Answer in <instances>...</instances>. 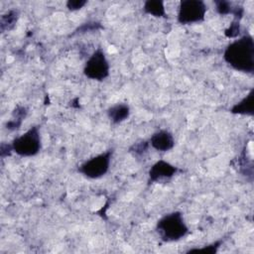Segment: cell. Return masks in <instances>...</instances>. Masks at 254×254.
<instances>
[{
    "mask_svg": "<svg viewBox=\"0 0 254 254\" xmlns=\"http://www.w3.org/2000/svg\"><path fill=\"white\" fill-rule=\"evenodd\" d=\"M11 144L13 151L21 157L36 156L42 148L39 126H32L25 133L16 137Z\"/></svg>",
    "mask_w": 254,
    "mask_h": 254,
    "instance_id": "obj_3",
    "label": "cell"
},
{
    "mask_svg": "<svg viewBox=\"0 0 254 254\" xmlns=\"http://www.w3.org/2000/svg\"><path fill=\"white\" fill-rule=\"evenodd\" d=\"M86 3L85 0H68L66 2V8L69 11H76L81 9Z\"/></svg>",
    "mask_w": 254,
    "mask_h": 254,
    "instance_id": "obj_18",
    "label": "cell"
},
{
    "mask_svg": "<svg viewBox=\"0 0 254 254\" xmlns=\"http://www.w3.org/2000/svg\"><path fill=\"white\" fill-rule=\"evenodd\" d=\"M223 60L233 69L245 73L254 71V40L244 35L230 43L223 53Z\"/></svg>",
    "mask_w": 254,
    "mask_h": 254,
    "instance_id": "obj_1",
    "label": "cell"
},
{
    "mask_svg": "<svg viewBox=\"0 0 254 254\" xmlns=\"http://www.w3.org/2000/svg\"><path fill=\"white\" fill-rule=\"evenodd\" d=\"M144 13L148 15H152L154 17H167L165 4L161 0H148L144 3L143 6Z\"/></svg>",
    "mask_w": 254,
    "mask_h": 254,
    "instance_id": "obj_11",
    "label": "cell"
},
{
    "mask_svg": "<svg viewBox=\"0 0 254 254\" xmlns=\"http://www.w3.org/2000/svg\"><path fill=\"white\" fill-rule=\"evenodd\" d=\"M156 230L165 242H174L185 237L189 232L183 213L173 211L161 217L156 225Z\"/></svg>",
    "mask_w": 254,
    "mask_h": 254,
    "instance_id": "obj_2",
    "label": "cell"
},
{
    "mask_svg": "<svg viewBox=\"0 0 254 254\" xmlns=\"http://www.w3.org/2000/svg\"><path fill=\"white\" fill-rule=\"evenodd\" d=\"M149 143L152 148L159 152H168L174 148L175 139L168 130H159L151 136Z\"/></svg>",
    "mask_w": 254,
    "mask_h": 254,
    "instance_id": "obj_8",
    "label": "cell"
},
{
    "mask_svg": "<svg viewBox=\"0 0 254 254\" xmlns=\"http://www.w3.org/2000/svg\"><path fill=\"white\" fill-rule=\"evenodd\" d=\"M222 240H218V241H215L209 245H205L204 247L202 248H193V249H190L188 251V253L190 252H203V253H209V254H213V253H216L218 248L220 247V245L222 244Z\"/></svg>",
    "mask_w": 254,
    "mask_h": 254,
    "instance_id": "obj_15",
    "label": "cell"
},
{
    "mask_svg": "<svg viewBox=\"0 0 254 254\" xmlns=\"http://www.w3.org/2000/svg\"><path fill=\"white\" fill-rule=\"evenodd\" d=\"M206 5L200 0H184L180 2L177 20L182 25L199 23L204 20Z\"/></svg>",
    "mask_w": 254,
    "mask_h": 254,
    "instance_id": "obj_4",
    "label": "cell"
},
{
    "mask_svg": "<svg viewBox=\"0 0 254 254\" xmlns=\"http://www.w3.org/2000/svg\"><path fill=\"white\" fill-rule=\"evenodd\" d=\"M107 116L112 123L119 124L130 116V107L126 103H116L107 109Z\"/></svg>",
    "mask_w": 254,
    "mask_h": 254,
    "instance_id": "obj_10",
    "label": "cell"
},
{
    "mask_svg": "<svg viewBox=\"0 0 254 254\" xmlns=\"http://www.w3.org/2000/svg\"><path fill=\"white\" fill-rule=\"evenodd\" d=\"M149 145V141H141L139 143H135L129 148V152L133 153L135 156H141L148 150Z\"/></svg>",
    "mask_w": 254,
    "mask_h": 254,
    "instance_id": "obj_16",
    "label": "cell"
},
{
    "mask_svg": "<svg viewBox=\"0 0 254 254\" xmlns=\"http://www.w3.org/2000/svg\"><path fill=\"white\" fill-rule=\"evenodd\" d=\"M239 33H240V25L238 20H235L234 22H232L229 28L225 30V36L227 38H235L239 35Z\"/></svg>",
    "mask_w": 254,
    "mask_h": 254,
    "instance_id": "obj_17",
    "label": "cell"
},
{
    "mask_svg": "<svg viewBox=\"0 0 254 254\" xmlns=\"http://www.w3.org/2000/svg\"><path fill=\"white\" fill-rule=\"evenodd\" d=\"M113 150H108L82 163L77 171L88 179H99L109 170Z\"/></svg>",
    "mask_w": 254,
    "mask_h": 254,
    "instance_id": "obj_5",
    "label": "cell"
},
{
    "mask_svg": "<svg viewBox=\"0 0 254 254\" xmlns=\"http://www.w3.org/2000/svg\"><path fill=\"white\" fill-rule=\"evenodd\" d=\"M12 152H14L12 144H8V143H2L1 144V147H0L1 158H5V157L10 156Z\"/></svg>",
    "mask_w": 254,
    "mask_h": 254,
    "instance_id": "obj_19",
    "label": "cell"
},
{
    "mask_svg": "<svg viewBox=\"0 0 254 254\" xmlns=\"http://www.w3.org/2000/svg\"><path fill=\"white\" fill-rule=\"evenodd\" d=\"M19 18V11L16 9H11L9 11H7L5 14H3L1 16L0 19V30L2 33L6 32V31H10L12 30Z\"/></svg>",
    "mask_w": 254,
    "mask_h": 254,
    "instance_id": "obj_12",
    "label": "cell"
},
{
    "mask_svg": "<svg viewBox=\"0 0 254 254\" xmlns=\"http://www.w3.org/2000/svg\"><path fill=\"white\" fill-rule=\"evenodd\" d=\"M230 112L233 114L252 116L254 114V89L252 88L242 100L235 103L231 107Z\"/></svg>",
    "mask_w": 254,
    "mask_h": 254,
    "instance_id": "obj_9",
    "label": "cell"
},
{
    "mask_svg": "<svg viewBox=\"0 0 254 254\" xmlns=\"http://www.w3.org/2000/svg\"><path fill=\"white\" fill-rule=\"evenodd\" d=\"M109 63L104 52L97 49L86 61L83 67V74L92 80L101 81L109 75Z\"/></svg>",
    "mask_w": 254,
    "mask_h": 254,
    "instance_id": "obj_6",
    "label": "cell"
},
{
    "mask_svg": "<svg viewBox=\"0 0 254 254\" xmlns=\"http://www.w3.org/2000/svg\"><path fill=\"white\" fill-rule=\"evenodd\" d=\"M215 10L220 15H228L232 14L234 7L230 2L227 1H215Z\"/></svg>",
    "mask_w": 254,
    "mask_h": 254,
    "instance_id": "obj_14",
    "label": "cell"
},
{
    "mask_svg": "<svg viewBox=\"0 0 254 254\" xmlns=\"http://www.w3.org/2000/svg\"><path fill=\"white\" fill-rule=\"evenodd\" d=\"M180 170L178 167L170 164L169 162H166L164 160H159L149 170V173H148L149 182L156 183L162 180L171 179Z\"/></svg>",
    "mask_w": 254,
    "mask_h": 254,
    "instance_id": "obj_7",
    "label": "cell"
},
{
    "mask_svg": "<svg viewBox=\"0 0 254 254\" xmlns=\"http://www.w3.org/2000/svg\"><path fill=\"white\" fill-rule=\"evenodd\" d=\"M27 113H28V110L25 106H17L13 110V114H12L13 118L6 123L5 125L6 128L10 131L18 129L21 126L23 120L26 118Z\"/></svg>",
    "mask_w": 254,
    "mask_h": 254,
    "instance_id": "obj_13",
    "label": "cell"
}]
</instances>
